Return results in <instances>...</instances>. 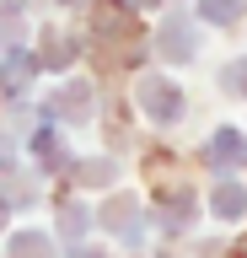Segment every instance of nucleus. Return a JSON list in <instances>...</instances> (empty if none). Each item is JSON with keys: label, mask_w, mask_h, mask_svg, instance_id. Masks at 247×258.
I'll return each mask as SVG.
<instances>
[{"label": "nucleus", "mask_w": 247, "mask_h": 258, "mask_svg": "<svg viewBox=\"0 0 247 258\" xmlns=\"http://www.w3.org/2000/svg\"><path fill=\"white\" fill-rule=\"evenodd\" d=\"M92 108H97V86H92V81H65V86H54L49 102H43V113H49L54 124H86Z\"/></svg>", "instance_id": "f257e3e1"}, {"label": "nucleus", "mask_w": 247, "mask_h": 258, "mask_svg": "<svg viewBox=\"0 0 247 258\" xmlns=\"http://www.w3.org/2000/svg\"><path fill=\"white\" fill-rule=\"evenodd\" d=\"M134 97H140V108H145L156 124H178L183 118V86H172V81H161V76H140Z\"/></svg>", "instance_id": "f03ea898"}, {"label": "nucleus", "mask_w": 247, "mask_h": 258, "mask_svg": "<svg viewBox=\"0 0 247 258\" xmlns=\"http://www.w3.org/2000/svg\"><path fill=\"white\" fill-rule=\"evenodd\" d=\"M204 156H210V167H215V172H242V167H247V135H242V129H215V140L210 145H204Z\"/></svg>", "instance_id": "7ed1b4c3"}, {"label": "nucleus", "mask_w": 247, "mask_h": 258, "mask_svg": "<svg viewBox=\"0 0 247 258\" xmlns=\"http://www.w3.org/2000/svg\"><path fill=\"white\" fill-rule=\"evenodd\" d=\"M156 48H161V59H172V64L194 59V54H199V32H194V22H183V16H167L161 32H156Z\"/></svg>", "instance_id": "20e7f679"}, {"label": "nucleus", "mask_w": 247, "mask_h": 258, "mask_svg": "<svg viewBox=\"0 0 247 258\" xmlns=\"http://www.w3.org/2000/svg\"><path fill=\"white\" fill-rule=\"evenodd\" d=\"M33 76H38V59L22 43H11L6 54H0V92L6 97H22L27 86H33Z\"/></svg>", "instance_id": "39448f33"}, {"label": "nucleus", "mask_w": 247, "mask_h": 258, "mask_svg": "<svg viewBox=\"0 0 247 258\" xmlns=\"http://www.w3.org/2000/svg\"><path fill=\"white\" fill-rule=\"evenodd\" d=\"M134 11H124L118 0H97V11H92V27L97 38H113V43H134L140 38V22H129Z\"/></svg>", "instance_id": "423d86ee"}, {"label": "nucleus", "mask_w": 247, "mask_h": 258, "mask_svg": "<svg viewBox=\"0 0 247 258\" xmlns=\"http://www.w3.org/2000/svg\"><path fill=\"white\" fill-rule=\"evenodd\" d=\"M210 210L220 215V221H242V210H247V194H242V183H236V177L215 183V194H210Z\"/></svg>", "instance_id": "0eeeda50"}, {"label": "nucleus", "mask_w": 247, "mask_h": 258, "mask_svg": "<svg viewBox=\"0 0 247 258\" xmlns=\"http://www.w3.org/2000/svg\"><path fill=\"white\" fill-rule=\"evenodd\" d=\"M33 59H38V70H70V64L81 59V48L70 43V38H54L49 32L43 38V54H33Z\"/></svg>", "instance_id": "6e6552de"}, {"label": "nucleus", "mask_w": 247, "mask_h": 258, "mask_svg": "<svg viewBox=\"0 0 247 258\" xmlns=\"http://www.w3.org/2000/svg\"><path fill=\"white\" fill-rule=\"evenodd\" d=\"M33 156L43 161L49 172H54V167H70V151H65V140H59V135H49V129H38V135H33Z\"/></svg>", "instance_id": "1a4fd4ad"}, {"label": "nucleus", "mask_w": 247, "mask_h": 258, "mask_svg": "<svg viewBox=\"0 0 247 258\" xmlns=\"http://www.w3.org/2000/svg\"><path fill=\"white\" fill-rule=\"evenodd\" d=\"M134 215H140V199H118V205L102 210V226H113V231H124V237H140Z\"/></svg>", "instance_id": "9d476101"}, {"label": "nucleus", "mask_w": 247, "mask_h": 258, "mask_svg": "<svg viewBox=\"0 0 247 258\" xmlns=\"http://www.w3.org/2000/svg\"><path fill=\"white\" fill-rule=\"evenodd\" d=\"M49 253H54V242L43 231H17L11 247H6V258H49Z\"/></svg>", "instance_id": "9b49d317"}, {"label": "nucleus", "mask_w": 247, "mask_h": 258, "mask_svg": "<svg viewBox=\"0 0 247 258\" xmlns=\"http://www.w3.org/2000/svg\"><path fill=\"white\" fill-rule=\"evenodd\" d=\"M33 183H27V177H17V167H11V177L0 172V210L11 205V210H22V205H33Z\"/></svg>", "instance_id": "f8f14e48"}, {"label": "nucleus", "mask_w": 247, "mask_h": 258, "mask_svg": "<svg viewBox=\"0 0 247 258\" xmlns=\"http://www.w3.org/2000/svg\"><path fill=\"white\" fill-rule=\"evenodd\" d=\"M247 0H199V16L215 22V27H231V22H242Z\"/></svg>", "instance_id": "ddd939ff"}, {"label": "nucleus", "mask_w": 247, "mask_h": 258, "mask_svg": "<svg viewBox=\"0 0 247 258\" xmlns=\"http://www.w3.org/2000/svg\"><path fill=\"white\" fill-rule=\"evenodd\" d=\"M113 177H118V167L108 156L102 161H75V183H81V188H108Z\"/></svg>", "instance_id": "4468645a"}, {"label": "nucleus", "mask_w": 247, "mask_h": 258, "mask_svg": "<svg viewBox=\"0 0 247 258\" xmlns=\"http://www.w3.org/2000/svg\"><path fill=\"white\" fill-rule=\"evenodd\" d=\"M220 86H226L231 97H247V54H242V59H231L226 70H220Z\"/></svg>", "instance_id": "2eb2a0df"}, {"label": "nucleus", "mask_w": 247, "mask_h": 258, "mask_svg": "<svg viewBox=\"0 0 247 258\" xmlns=\"http://www.w3.org/2000/svg\"><path fill=\"white\" fill-rule=\"evenodd\" d=\"M17 38H22V11H17V6H6V11H0V43L11 48Z\"/></svg>", "instance_id": "dca6fc26"}, {"label": "nucleus", "mask_w": 247, "mask_h": 258, "mask_svg": "<svg viewBox=\"0 0 247 258\" xmlns=\"http://www.w3.org/2000/svg\"><path fill=\"white\" fill-rule=\"evenodd\" d=\"M59 215H65V221H59L65 237H81V231H86V210H59Z\"/></svg>", "instance_id": "f3484780"}, {"label": "nucleus", "mask_w": 247, "mask_h": 258, "mask_svg": "<svg viewBox=\"0 0 247 258\" xmlns=\"http://www.w3.org/2000/svg\"><path fill=\"white\" fill-rule=\"evenodd\" d=\"M11 156H17L11 151V135H0V172H11Z\"/></svg>", "instance_id": "a211bd4d"}, {"label": "nucleus", "mask_w": 247, "mask_h": 258, "mask_svg": "<svg viewBox=\"0 0 247 258\" xmlns=\"http://www.w3.org/2000/svg\"><path fill=\"white\" fill-rule=\"evenodd\" d=\"M124 11H150V6H161V0H118Z\"/></svg>", "instance_id": "6ab92c4d"}, {"label": "nucleus", "mask_w": 247, "mask_h": 258, "mask_svg": "<svg viewBox=\"0 0 247 258\" xmlns=\"http://www.w3.org/2000/svg\"><path fill=\"white\" fill-rule=\"evenodd\" d=\"M6 6H17V11H22V0H6Z\"/></svg>", "instance_id": "aec40b11"}, {"label": "nucleus", "mask_w": 247, "mask_h": 258, "mask_svg": "<svg viewBox=\"0 0 247 258\" xmlns=\"http://www.w3.org/2000/svg\"><path fill=\"white\" fill-rule=\"evenodd\" d=\"M81 258H102V253H81Z\"/></svg>", "instance_id": "412c9836"}, {"label": "nucleus", "mask_w": 247, "mask_h": 258, "mask_svg": "<svg viewBox=\"0 0 247 258\" xmlns=\"http://www.w3.org/2000/svg\"><path fill=\"white\" fill-rule=\"evenodd\" d=\"M59 6H75V0H59Z\"/></svg>", "instance_id": "4be33fe9"}]
</instances>
